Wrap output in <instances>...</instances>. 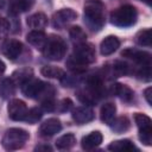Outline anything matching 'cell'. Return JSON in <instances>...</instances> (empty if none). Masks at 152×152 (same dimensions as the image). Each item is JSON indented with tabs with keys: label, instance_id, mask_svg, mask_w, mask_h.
Instances as JSON below:
<instances>
[{
	"label": "cell",
	"instance_id": "d6a6232c",
	"mask_svg": "<svg viewBox=\"0 0 152 152\" xmlns=\"http://www.w3.org/2000/svg\"><path fill=\"white\" fill-rule=\"evenodd\" d=\"M40 106H42V109L45 110V112H53V110L56 109V101H55V97L45 99V100L40 101Z\"/></svg>",
	"mask_w": 152,
	"mask_h": 152
},
{
	"label": "cell",
	"instance_id": "5b68a950",
	"mask_svg": "<svg viewBox=\"0 0 152 152\" xmlns=\"http://www.w3.org/2000/svg\"><path fill=\"white\" fill-rule=\"evenodd\" d=\"M42 52L50 61H61L66 53V43L62 37L51 34L48 37Z\"/></svg>",
	"mask_w": 152,
	"mask_h": 152
},
{
	"label": "cell",
	"instance_id": "7402d4cb",
	"mask_svg": "<svg viewBox=\"0 0 152 152\" xmlns=\"http://www.w3.org/2000/svg\"><path fill=\"white\" fill-rule=\"evenodd\" d=\"M115 114H116V107L114 103L112 102H106L102 104L101 109H100V118L101 121L104 122L106 125L110 126L112 122L115 119Z\"/></svg>",
	"mask_w": 152,
	"mask_h": 152
},
{
	"label": "cell",
	"instance_id": "52a82bcc",
	"mask_svg": "<svg viewBox=\"0 0 152 152\" xmlns=\"http://www.w3.org/2000/svg\"><path fill=\"white\" fill-rule=\"evenodd\" d=\"M71 56H74L76 59L81 61L82 63L87 65H89L90 63H94L96 59L95 48L87 42L81 43V44H75L74 52L71 53Z\"/></svg>",
	"mask_w": 152,
	"mask_h": 152
},
{
	"label": "cell",
	"instance_id": "e575fe53",
	"mask_svg": "<svg viewBox=\"0 0 152 152\" xmlns=\"http://www.w3.org/2000/svg\"><path fill=\"white\" fill-rule=\"evenodd\" d=\"M10 31H11V23L7 19L0 17V37L7 34Z\"/></svg>",
	"mask_w": 152,
	"mask_h": 152
},
{
	"label": "cell",
	"instance_id": "83f0119b",
	"mask_svg": "<svg viewBox=\"0 0 152 152\" xmlns=\"http://www.w3.org/2000/svg\"><path fill=\"white\" fill-rule=\"evenodd\" d=\"M40 72L43 76L48 77V78H56V80H62L65 75L64 70L58 68V66H53V65H44L40 69Z\"/></svg>",
	"mask_w": 152,
	"mask_h": 152
},
{
	"label": "cell",
	"instance_id": "6da1fadb",
	"mask_svg": "<svg viewBox=\"0 0 152 152\" xmlns=\"http://www.w3.org/2000/svg\"><path fill=\"white\" fill-rule=\"evenodd\" d=\"M104 4L101 0H87L84 4L83 20L86 26L91 32H99L102 30L106 23L104 18Z\"/></svg>",
	"mask_w": 152,
	"mask_h": 152
},
{
	"label": "cell",
	"instance_id": "d590c367",
	"mask_svg": "<svg viewBox=\"0 0 152 152\" xmlns=\"http://www.w3.org/2000/svg\"><path fill=\"white\" fill-rule=\"evenodd\" d=\"M151 95H152V88L148 87V88H146V89L144 90V96H145V99H146V101H147V103H148L150 106H152V99H151Z\"/></svg>",
	"mask_w": 152,
	"mask_h": 152
},
{
	"label": "cell",
	"instance_id": "ab89813d",
	"mask_svg": "<svg viewBox=\"0 0 152 152\" xmlns=\"http://www.w3.org/2000/svg\"><path fill=\"white\" fill-rule=\"evenodd\" d=\"M141 1H144V2H146L147 5H151V0H141Z\"/></svg>",
	"mask_w": 152,
	"mask_h": 152
},
{
	"label": "cell",
	"instance_id": "7c38bea8",
	"mask_svg": "<svg viewBox=\"0 0 152 152\" xmlns=\"http://www.w3.org/2000/svg\"><path fill=\"white\" fill-rule=\"evenodd\" d=\"M1 52L10 61H14V59H17L21 55V52H23V44L18 39L8 38V39H6L2 43Z\"/></svg>",
	"mask_w": 152,
	"mask_h": 152
},
{
	"label": "cell",
	"instance_id": "74e56055",
	"mask_svg": "<svg viewBox=\"0 0 152 152\" xmlns=\"http://www.w3.org/2000/svg\"><path fill=\"white\" fill-rule=\"evenodd\" d=\"M5 70H6V65H5V63L0 59V75H2V74L5 72Z\"/></svg>",
	"mask_w": 152,
	"mask_h": 152
},
{
	"label": "cell",
	"instance_id": "f546056e",
	"mask_svg": "<svg viewBox=\"0 0 152 152\" xmlns=\"http://www.w3.org/2000/svg\"><path fill=\"white\" fill-rule=\"evenodd\" d=\"M69 36L74 44H81L87 42V34L80 26H72L69 30Z\"/></svg>",
	"mask_w": 152,
	"mask_h": 152
},
{
	"label": "cell",
	"instance_id": "cb8c5ba5",
	"mask_svg": "<svg viewBox=\"0 0 152 152\" xmlns=\"http://www.w3.org/2000/svg\"><path fill=\"white\" fill-rule=\"evenodd\" d=\"M65 64H66V68L72 72V75H81V74L86 72L87 69H88V65H87V64H84V63H82L81 61L76 59V58H75L74 56H71V55L68 57Z\"/></svg>",
	"mask_w": 152,
	"mask_h": 152
},
{
	"label": "cell",
	"instance_id": "f35d334b",
	"mask_svg": "<svg viewBox=\"0 0 152 152\" xmlns=\"http://www.w3.org/2000/svg\"><path fill=\"white\" fill-rule=\"evenodd\" d=\"M5 5V0H0V8H2Z\"/></svg>",
	"mask_w": 152,
	"mask_h": 152
},
{
	"label": "cell",
	"instance_id": "9c48e42d",
	"mask_svg": "<svg viewBox=\"0 0 152 152\" xmlns=\"http://www.w3.org/2000/svg\"><path fill=\"white\" fill-rule=\"evenodd\" d=\"M77 18V12L72 8H62L52 15V25L55 28L62 30Z\"/></svg>",
	"mask_w": 152,
	"mask_h": 152
},
{
	"label": "cell",
	"instance_id": "2e32d148",
	"mask_svg": "<svg viewBox=\"0 0 152 152\" xmlns=\"http://www.w3.org/2000/svg\"><path fill=\"white\" fill-rule=\"evenodd\" d=\"M102 140H103L102 133L100 131H93V132H90L89 134H87L86 137L82 138L81 146H82L83 150L90 151V150H94L97 146H100Z\"/></svg>",
	"mask_w": 152,
	"mask_h": 152
},
{
	"label": "cell",
	"instance_id": "ba28073f",
	"mask_svg": "<svg viewBox=\"0 0 152 152\" xmlns=\"http://www.w3.org/2000/svg\"><path fill=\"white\" fill-rule=\"evenodd\" d=\"M121 56L132 61L137 66L151 65V53H148L146 51H142V50L128 48V49H125L121 52Z\"/></svg>",
	"mask_w": 152,
	"mask_h": 152
},
{
	"label": "cell",
	"instance_id": "4dcf8cb0",
	"mask_svg": "<svg viewBox=\"0 0 152 152\" xmlns=\"http://www.w3.org/2000/svg\"><path fill=\"white\" fill-rule=\"evenodd\" d=\"M151 30L150 28H144L141 31H139L135 36V42L138 45L140 46H151Z\"/></svg>",
	"mask_w": 152,
	"mask_h": 152
},
{
	"label": "cell",
	"instance_id": "4316f807",
	"mask_svg": "<svg viewBox=\"0 0 152 152\" xmlns=\"http://www.w3.org/2000/svg\"><path fill=\"white\" fill-rule=\"evenodd\" d=\"M75 144H76V137L72 133L63 134L56 140V147L58 150H69L74 147Z\"/></svg>",
	"mask_w": 152,
	"mask_h": 152
},
{
	"label": "cell",
	"instance_id": "e0dca14e",
	"mask_svg": "<svg viewBox=\"0 0 152 152\" xmlns=\"http://www.w3.org/2000/svg\"><path fill=\"white\" fill-rule=\"evenodd\" d=\"M120 46V40L116 36H107L100 44V52L102 56H109L114 53Z\"/></svg>",
	"mask_w": 152,
	"mask_h": 152
},
{
	"label": "cell",
	"instance_id": "d4e9b609",
	"mask_svg": "<svg viewBox=\"0 0 152 152\" xmlns=\"http://www.w3.org/2000/svg\"><path fill=\"white\" fill-rule=\"evenodd\" d=\"M15 94V83L12 78H4L0 82V95L2 99H10Z\"/></svg>",
	"mask_w": 152,
	"mask_h": 152
},
{
	"label": "cell",
	"instance_id": "603a6c76",
	"mask_svg": "<svg viewBox=\"0 0 152 152\" xmlns=\"http://www.w3.org/2000/svg\"><path fill=\"white\" fill-rule=\"evenodd\" d=\"M26 23H27V26L32 30H43L48 25V17L42 12H37L30 15Z\"/></svg>",
	"mask_w": 152,
	"mask_h": 152
},
{
	"label": "cell",
	"instance_id": "1f68e13d",
	"mask_svg": "<svg viewBox=\"0 0 152 152\" xmlns=\"http://www.w3.org/2000/svg\"><path fill=\"white\" fill-rule=\"evenodd\" d=\"M42 116H43L42 109L38 108V107H33V108L27 109V113H26V115H25L24 121H26V122L30 124V125H33V124L38 122V121L42 119Z\"/></svg>",
	"mask_w": 152,
	"mask_h": 152
},
{
	"label": "cell",
	"instance_id": "8d00e7d4",
	"mask_svg": "<svg viewBox=\"0 0 152 152\" xmlns=\"http://www.w3.org/2000/svg\"><path fill=\"white\" fill-rule=\"evenodd\" d=\"M52 148H51V146H49V145H38V146H36V148H34V151H51Z\"/></svg>",
	"mask_w": 152,
	"mask_h": 152
},
{
	"label": "cell",
	"instance_id": "d6986e66",
	"mask_svg": "<svg viewBox=\"0 0 152 152\" xmlns=\"http://www.w3.org/2000/svg\"><path fill=\"white\" fill-rule=\"evenodd\" d=\"M33 1L31 0H10L8 4V14L12 17H17L18 14L26 12L31 8Z\"/></svg>",
	"mask_w": 152,
	"mask_h": 152
},
{
	"label": "cell",
	"instance_id": "3957f363",
	"mask_svg": "<svg viewBox=\"0 0 152 152\" xmlns=\"http://www.w3.org/2000/svg\"><path fill=\"white\" fill-rule=\"evenodd\" d=\"M109 19L114 26L129 27L137 23L138 11L133 5H121L110 12Z\"/></svg>",
	"mask_w": 152,
	"mask_h": 152
},
{
	"label": "cell",
	"instance_id": "ffe728a7",
	"mask_svg": "<svg viewBox=\"0 0 152 152\" xmlns=\"http://www.w3.org/2000/svg\"><path fill=\"white\" fill-rule=\"evenodd\" d=\"M108 150L114 152H132V151H139V148L129 140V139H121L112 141L108 145Z\"/></svg>",
	"mask_w": 152,
	"mask_h": 152
},
{
	"label": "cell",
	"instance_id": "44dd1931",
	"mask_svg": "<svg viewBox=\"0 0 152 152\" xmlns=\"http://www.w3.org/2000/svg\"><path fill=\"white\" fill-rule=\"evenodd\" d=\"M33 77V70L28 66H25V68H19L17 69L13 74H12V80L13 82L15 83V86H23L25 84L27 81H30L31 78Z\"/></svg>",
	"mask_w": 152,
	"mask_h": 152
},
{
	"label": "cell",
	"instance_id": "30bf717a",
	"mask_svg": "<svg viewBox=\"0 0 152 152\" xmlns=\"http://www.w3.org/2000/svg\"><path fill=\"white\" fill-rule=\"evenodd\" d=\"M84 88H87L89 91H91L97 99H101L106 94V88L103 84L102 75L91 74L89 75L84 81Z\"/></svg>",
	"mask_w": 152,
	"mask_h": 152
},
{
	"label": "cell",
	"instance_id": "ac0fdd59",
	"mask_svg": "<svg viewBox=\"0 0 152 152\" xmlns=\"http://www.w3.org/2000/svg\"><path fill=\"white\" fill-rule=\"evenodd\" d=\"M48 36L42 31V30H32L31 32L27 33L26 36V40L30 45H32L33 48H36L37 50H43L45 43H46Z\"/></svg>",
	"mask_w": 152,
	"mask_h": 152
},
{
	"label": "cell",
	"instance_id": "9a60e30c",
	"mask_svg": "<svg viewBox=\"0 0 152 152\" xmlns=\"http://www.w3.org/2000/svg\"><path fill=\"white\" fill-rule=\"evenodd\" d=\"M110 93L115 96H118L121 101L126 102V103H129L133 101L134 99V93L133 90L126 86V84H122V83H115L110 87Z\"/></svg>",
	"mask_w": 152,
	"mask_h": 152
},
{
	"label": "cell",
	"instance_id": "484cf974",
	"mask_svg": "<svg viewBox=\"0 0 152 152\" xmlns=\"http://www.w3.org/2000/svg\"><path fill=\"white\" fill-rule=\"evenodd\" d=\"M76 95H77V99H78L82 103H84L86 106H95V104L97 103V101L100 100V99H97L91 91H89L87 88L78 89L77 93H76Z\"/></svg>",
	"mask_w": 152,
	"mask_h": 152
},
{
	"label": "cell",
	"instance_id": "836d02e7",
	"mask_svg": "<svg viewBox=\"0 0 152 152\" xmlns=\"http://www.w3.org/2000/svg\"><path fill=\"white\" fill-rule=\"evenodd\" d=\"M71 107H72V101L70 99H63L58 104H56V108H58V110L62 113L70 110Z\"/></svg>",
	"mask_w": 152,
	"mask_h": 152
},
{
	"label": "cell",
	"instance_id": "f1b7e54d",
	"mask_svg": "<svg viewBox=\"0 0 152 152\" xmlns=\"http://www.w3.org/2000/svg\"><path fill=\"white\" fill-rule=\"evenodd\" d=\"M131 126V121L128 120L127 116H119L115 118L114 121L112 122L110 127L115 133H124L126 132Z\"/></svg>",
	"mask_w": 152,
	"mask_h": 152
},
{
	"label": "cell",
	"instance_id": "60d3db41",
	"mask_svg": "<svg viewBox=\"0 0 152 152\" xmlns=\"http://www.w3.org/2000/svg\"><path fill=\"white\" fill-rule=\"evenodd\" d=\"M31 1H34V0H31Z\"/></svg>",
	"mask_w": 152,
	"mask_h": 152
},
{
	"label": "cell",
	"instance_id": "7a4b0ae2",
	"mask_svg": "<svg viewBox=\"0 0 152 152\" xmlns=\"http://www.w3.org/2000/svg\"><path fill=\"white\" fill-rule=\"evenodd\" d=\"M21 91L26 97L39 100V101L55 97V94H56V90L52 84L33 77L21 86Z\"/></svg>",
	"mask_w": 152,
	"mask_h": 152
},
{
	"label": "cell",
	"instance_id": "4fadbf2b",
	"mask_svg": "<svg viewBox=\"0 0 152 152\" xmlns=\"http://www.w3.org/2000/svg\"><path fill=\"white\" fill-rule=\"evenodd\" d=\"M62 129V124L57 118H49L43 121L39 126V135L43 138H50Z\"/></svg>",
	"mask_w": 152,
	"mask_h": 152
},
{
	"label": "cell",
	"instance_id": "8fae6325",
	"mask_svg": "<svg viewBox=\"0 0 152 152\" xmlns=\"http://www.w3.org/2000/svg\"><path fill=\"white\" fill-rule=\"evenodd\" d=\"M7 113L10 119H12L13 121H24L27 113V106L23 100L13 99L8 102Z\"/></svg>",
	"mask_w": 152,
	"mask_h": 152
},
{
	"label": "cell",
	"instance_id": "8992f818",
	"mask_svg": "<svg viewBox=\"0 0 152 152\" xmlns=\"http://www.w3.org/2000/svg\"><path fill=\"white\" fill-rule=\"evenodd\" d=\"M133 119H134V122H135L138 131H139L140 141L146 146H151L152 145V121H151V118L147 116L146 114H142V113H135Z\"/></svg>",
	"mask_w": 152,
	"mask_h": 152
},
{
	"label": "cell",
	"instance_id": "5bb4252c",
	"mask_svg": "<svg viewBox=\"0 0 152 152\" xmlns=\"http://www.w3.org/2000/svg\"><path fill=\"white\" fill-rule=\"evenodd\" d=\"M71 116L76 124L83 125V124H88V122L93 121L95 118V114H94L93 109L89 108L88 106H81V107H76L72 110Z\"/></svg>",
	"mask_w": 152,
	"mask_h": 152
},
{
	"label": "cell",
	"instance_id": "277c9868",
	"mask_svg": "<svg viewBox=\"0 0 152 152\" xmlns=\"http://www.w3.org/2000/svg\"><path fill=\"white\" fill-rule=\"evenodd\" d=\"M28 138H30V134L27 131L19 127H12L5 132L1 139V145L7 151L19 150L26 144Z\"/></svg>",
	"mask_w": 152,
	"mask_h": 152
}]
</instances>
